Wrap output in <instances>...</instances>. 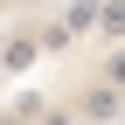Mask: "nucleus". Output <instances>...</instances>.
Here are the masks:
<instances>
[{
    "mask_svg": "<svg viewBox=\"0 0 125 125\" xmlns=\"http://www.w3.org/2000/svg\"><path fill=\"white\" fill-rule=\"evenodd\" d=\"M70 118L76 125H125V90H111V83H83L70 97Z\"/></svg>",
    "mask_w": 125,
    "mask_h": 125,
    "instance_id": "1",
    "label": "nucleus"
},
{
    "mask_svg": "<svg viewBox=\"0 0 125 125\" xmlns=\"http://www.w3.org/2000/svg\"><path fill=\"white\" fill-rule=\"evenodd\" d=\"M35 56H42V42H35V28H14V35L0 42V76H14V70H28Z\"/></svg>",
    "mask_w": 125,
    "mask_h": 125,
    "instance_id": "2",
    "label": "nucleus"
},
{
    "mask_svg": "<svg viewBox=\"0 0 125 125\" xmlns=\"http://www.w3.org/2000/svg\"><path fill=\"white\" fill-rule=\"evenodd\" d=\"M97 42H125V0H97Z\"/></svg>",
    "mask_w": 125,
    "mask_h": 125,
    "instance_id": "3",
    "label": "nucleus"
},
{
    "mask_svg": "<svg viewBox=\"0 0 125 125\" xmlns=\"http://www.w3.org/2000/svg\"><path fill=\"white\" fill-rule=\"evenodd\" d=\"M62 28H70V35H90V28H97V0H70Z\"/></svg>",
    "mask_w": 125,
    "mask_h": 125,
    "instance_id": "4",
    "label": "nucleus"
},
{
    "mask_svg": "<svg viewBox=\"0 0 125 125\" xmlns=\"http://www.w3.org/2000/svg\"><path fill=\"white\" fill-rule=\"evenodd\" d=\"M35 42H42V49H70L76 35H70V28H62V21H35Z\"/></svg>",
    "mask_w": 125,
    "mask_h": 125,
    "instance_id": "5",
    "label": "nucleus"
},
{
    "mask_svg": "<svg viewBox=\"0 0 125 125\" xmlns=\"http://www.w3.org/2000/svg\"><path fill=\"white\" fill-rule=\"evenodd\" d=\"M97 83H111V90H125V42H111V56H104V76Z\"/></svg>",
    "mask_w": 125,
    "mask_h": 125,
    "instance_id": "6",
    "label": "nucleus"
},
{
    "mask_svg": "<svg viewBox=\"0 0 125 125\" xmlns=\"http://www.w3.org/2000/svg\"><path fill=\"white\" fill-rule=\"evenodd\" d=\"M0 7H14V0H0Z\"/></svg>",
    "mask_w": 125,
    "mask_h": 125,
    "instance_id": "7",
    "label": "nucleus"
},
{
    "mask_svg": "<svg viewBox=\"0 0 125 125\" xmlns=\"http://www.w3.org/2000/svg\"><path fill=\"white\" fill-rule=\"evenodd\" d=\"M0 42H7V35H0Z\"/></svg>",
    "mask_w": 125,
    "mask_h": 125,
    "instance_id": "8",
    "label": "nucleus"
}]
</instances>
